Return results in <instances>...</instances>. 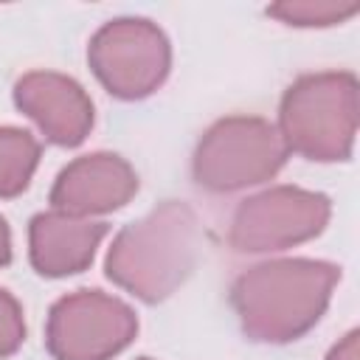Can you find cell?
<instances>
[{
	"mask_svg": "<svg viewBox=\"0 0 360 360\" xmlns=\"http://www.w3.org/2000/svg\"><path fill=\"white\" fill-rule=\"evenodd\" d=\"M338 278L340 270L318 259L264 262L233 281L231 304L253 340L287 343L321 321Z\"/></svg>",
	"mask_w": 360,
	"mask_h": 360,
	"instance_id": "6da1fadb",
	"label": "cell"
},
{
	"mask_svg": "<svg viewBox=\"0 0 360 360\" xmlns=\"http://www.w3.org/2000/svg\"><path fill=\"white\" fill-rule=\"evenodd\" d=\"M197 236L194 211L186 202L169 200L118 231L104 262L107 278L146 304L163 301L191 273Z\"/></svg>",
	"mask_w": 360,
	"mask_h": 360,
	"instance_id": "7a4b0ae2",
	"label": "cell"
},
{
	"mask_svg": "<svg viewBox=\"0 0 360 360\" xmlns=\"http://www.w3.org/2000/svg\"><path fill=\"white\" fill-rule=\"evenodd\" d=\"M278 135L287 152L309 160H346L357 132V79L343 70L295 79L278 112Z\"/></svg>",
	"mask_w": 360,
	"mask_h": 360,
	"instance_id": "3957f363",
	"label": "cell"
},
{
	"mask_svg": "<svg viewBox=\"0 0 360 360\" xmlns=\"http://www.w3.org/2000/svg\"><path fill=\"white\" fill-rule=\"evenodd\" d=\"M287 160L278 129L256 115L217 121L194 152V180L208 191H239L270 180Z\"/></svg>",
	"mask_w": 360,
	"mask_h": 360,
	"instance_id": "277c9868",
	"label": "cell"
},
{
	"mask_svg": "<svg viewBox=\"0 0 360 360\" xmlns=\"http://www.w3.org/2000/svg\"><path fill=\"white\" fill-rule=\"evenodd\" d=\"M87 62L96 79L118 98H143L158 90L172 65L166 34L141 17H121L104 22L90 45Z\"/></svg>",
	"mask_w": 360,
	"mask_h": 360,
	"instance_id": "5b68a950",
	"label": "cell"
},
{
	"mask_svg": "<svg viewBox=\"0 0 360 360\" xmlns=\"http://www.w3.org/2000/svg\"><path fill=\"white\" fill-rule=\"evenodd\" d=\"M138 318L101 290H76L51 307L45 343L53 360H110L132 343Z\"/></svg>",
	"mask_w": 360,
	"mask_h": 360,
	"instance_id": "8992f818",
	"label": "cell"
},
{
	"mask_svg": "<svg viewBox=\"0 0 360 360\" xmlns=\"http://www.w3.org/2000/svg\"><path fill=\"white\" fill-rule=\"evenodd\" d=\"M332 205L321 191L276 186L248 197L231 222V245L239 253L284 250L318 236L329 222Z\"/></svg>",
	"mask_w": 360,
	"mask_h": 360,
	"instance_id": "52a82bcc",
	"label": "cell"
},
{
	"mask_svg": "<svg viewBox=\"0 0 360 360\" xmlns=\"http://www.w3.org/2000/svg\"><path fill=\"white\" fill-rule=\"evenodd\" d=\"M17 107L51 143L79 146L93 127V101L84 87L53 70H31L14 84Z\"/></svg>",
	"mask_w": 360,
	"mask_h": 360,
	"instance_id": "ba28073f",
	"label": "cell"
},
{
	"mask_svg": "<svg viewBox=\"0 0 360 360\" xmlns=\"http://www.w3.org/2000/svg\"><path fill=\"white\" fill-rule=\"evenodd\" d=\"M135 191L138 174L124 158L93 152L76 158L59 172L51 188V205L53 211L84 219L90 214H107L127 205Z\"/></svg>",
	"mask_w": 360,
	"mask_h": 360,
	"instance_id": "9c48e42d",
	"label": "cell"
},
{
	"mask_svg": "<svg viewBox=\"0 0 360 360\" xmlns=\"http://www.w3.org/2000/svg\"><path fill=\"white\" fill-rule=\"evenodd\" d=\"M107 236L104 222H90L62 211L37 214L28 228L31 264L39 276L62 278L90 267L98 242Z\"/></svg>",
	"mask_w": 360,
	"mask_h": 360,
	"instance_id": "30bf717a",
	"label": "cell"
},
{
	"mask_svg": "<svg viewBox=\"0 0 360 360\" xmlns=\"http://www.w3.org/2000/svg\"><path fill=\"white\" fill-rule=\"evenodd\" d=\"M39 163V143L31 132L0 127V197H17L28 188Z\"/></svg>",
	"mask_w": 360,
	"mask_h": 360,
	"instance_id": "8fae6325",
	"label": "cell"
},
{
	"mask_svg": "<svg viewBox=\"0 0 360 360\" xmlns=\"http://www.w3.org/2000/svg\"><path fill=\"white\" fill-rule=\"evenodd\" d=\"M360 3H340V0H284L267 8L270 17L287 25H335L349 20Z\"/></svg>",
	"mask_w": 360,
	"mask_h": 360,
	"instance_id": "7c38bea8",
	"label": "cell"
},
{
	"mask_svg": "<svg viewBox=\"0 0 360 360\" xmlns=\"http://www.w3.org/2000/svg\"><path fill=\"white\" fill-rule=\"evenodd\" d=\"M25 338V321L17 298L6 290H0V357H8L20 349Z\"/></svg>",
	"mask_w": 360,
	"mask_h": 360,
	"instance_id": "4fadbf2b",
	"label": "cell"
},
{
	"mask_svg": "<svg viewBox=\"0 0 360 360\" xmlns=\"http://www.w3.org/2000/svg\"><path fill=\"white\" fill-rule=\"evenodd\" d=\"M326 360H360V335H357V329H352L338 346H332Z\"/></svg>",
	"mask_w": 360,
	"mask_h": 360,
	"instance_id": "5bb4252c",
	"label": "cell"
},
{
	"mask_svg": "<svg viewBox=\"0 0 360 360\" xmlns=\"http://www.w3.org/2000/svg\"><path fill=\"white\" fill-rule=\"evenodd\" d=\"M8 262H11V233H8L6 219L0 217V267Z\"/></svg>",
	"mask_w": 360,
	"mask_h": 360,
	"instance_id": "9a60e30c",
	"label": "cell"
},
{
	"mask_svg": "<svg viewBox=\"0 0 360 360\" xmlns=\"http://www.w3.org/2000/svg\"><path fill=\"white\" fill-rule=\"evenodd\" d=\"M141 360H149V357H141Z\"/></svg>",
	"mask_w": 360,
	"mask_h": 360,
	"instance_id": "2e32d148",
	"label": "cell"
}]
</instances>
